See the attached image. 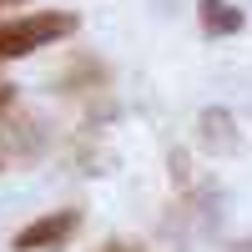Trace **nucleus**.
<instances>
[{
  "label": "nucleus",
  "mask_w": 252,
  "mask_h": 252,
  "mask_svg": "<svg viewBox=\"0 0 252 252\" xmlns=\"http://www.w3.org/2000/svg\"><path fill=\"white\" fill-rule=\"evenodd\" d=\"M0 172H5V161H0Z\"/></svg>",
  "instance_id": "obj_8"
},
{
  "label": "nucleus",
  "mask_w": 252,
  "mask_h": 252,
  "mask_svg": "<svg viewBox=\"0 0 252 252\" xmlns=\"http://www.w3.org/2000/svg\"><path fill=\"white\" fill-rule=\"evenodd\" d=\"M76 232H81V212L76 207H56V212H40L35 222H26L10 237V247L15 252H61Z\"/></svg>",
  "instance_id": "obj_2"
},
{
  "label": "nucleus",
  "mask_w": 252,
  "mask_h": 252,
  "mask_svg": "<svg viewBox=\"0 0 252 252\" xmlns=\"http://www.w3.org/2000/svg\"><path fill=\"white\" fill-rule=\"evenodd\" d=\"M96 252H141V247H136V242H121V237H111V242H101Z\"/></svg>",
  "instance_id": "obj_5"
},
{
  "label": "nucleus",
  "mask_w": 252,
  "mask_h": 252,
  "mask_svg": "<svg viewBox=\"0 0 252 252\" xmlns=\"http://www.w3.org/2000/svg\"><path fill=\"white\" fill-rule=\"evenodd\" d=\"M197 20H202V31L207 35H237L242 26H247V10L242 5H232V0H197Z\"/></svg>",
  "instance_id": "obj_4"
},
{
  "label": "nucleus",
  "mask_w": 252,
  "mask_h": 252,
  "mask_svg": "<svg viewBox=\"0 0 252 252\" xmlns=\"http://www.w3.org/2000/svg\"><path fill=\"white\" fill-rule=\"evenodd\" d=\"M76 31H81V15L71 10H26L15 20H0V61H26Z\"/></svg>",
  "instance_id": "obj_1"
},
{
  "label": "nucleus",
  "mask_w": 252,
  "mask_h": 252,
  "mask_svg": "<svg viewBox=\"0 0 252 252\" xmlns=\"http://www.w3.org/2000/svg\"><path fill=\"white\" fill-rule=\"evenodd\" d=\"M10 101H15V86H10V81H0V111H5Z\"/></svg>",
  "instance_id": "obj_6"
},
{
  "label": "nucleus",
  "mask_w": 252,
  "mask_h": 252,
  "mask_svg": "<svg viewBox=\"0 0 252 252\" xmlns=\"http://www.w3.org/2000/svg\"><path fill=\"white\" fill-rule=\"evenodd\" d=\"M10 5H31V0H0V10H10Z\"/></svg>",
  "instance_id": "obj_7"
},
{
  "label": "nucleus",
  "mask_w": 252,
  "mask_h": 252,
  "mask_svg": "<svg viewBox=\"0 0 252 252\" xmlns=\"http://www.w3.org/2000/svg\"><path fill=\"white\" fill-rule=\"evenodd\" d=\"M197 131H202V152L212 157H237L242 152V131H237V116L227 106H207L197 116Z\"/></svg>",
  "instance_id": "obj_3"
}]
</instances>
